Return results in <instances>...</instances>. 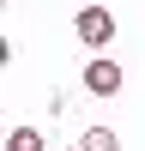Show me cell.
Masks as SVG:
<instances>
[{
	"mask_svg": "<svg viewBox=\"0 0 145 151\" xmlns=\"http://www.w3.org/2000/svg\"><path fill=\"white\" fill-rule=\"evenodd\" d=\"M72 36H79L85 48H109V42H115V12H103V6H79Z\"/></svg>",
	"mask_w": 145,
	"mask_h": 151,
	"instance_id": "1",
	"label": "cell"
},
{
	"mask_svg": "<svg viewBox=\"0 0 145 151\" xmlns=\"http://www.w3.org/2000/svg\"><path fill=\"white\" fill-rule=\"evenodd\" d=\"M121 79H127V73H121L109 55H97L91 67H85V79H79V85H85L91 97H115V91H121Z\"/></svg>",
	"mask_w": 145,
	"mask_h": 151,
	"instance_id": "2",
	"label": "cell"
},
{
	"mask_svg": "<svg viewBox=\"0 0 145 151\" xmlns=\"http://www.w3.org/2000/svg\"><path fill=\"white\" fill-rule=\"evenodd\" d=\"M79 151H121V133L115 127H85L79 133Z\"/></svg>",
	"mask_w": 145,
	"mask_h": 151,
	"instance_id": "3",
	"label": "cell"
},
{
	"mask_svg": "<svg viewBox=\"0 0 145 151\" xmlns=\"http://www.w3.org/2000/svg\"><path fill=\"white\" fill-rule=\"evenodd\" d=\"M6 151H42V133L36 127H12L6 133Z\"/></svg>",
	"mask_w": 145,
	"mask_h": 151,
	"instance_id": "4",
	"label": "cell"
},
{
	"mask_svg": "<svg viewBox=\"0 0 145 151\" xmlns=\"http://www.w3.org/2000/svg\"><path fill=\"white\" fill-rule=\"evenodd\" d=\"M85 6H97V0H85Z\"/></svg>",
	"mask_w": 145,
	"mask_h": 151,
	"instance_id": "5",
	"label": "cell"
}]
</instances>
